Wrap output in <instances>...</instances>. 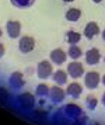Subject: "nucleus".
Returning a JSON list of instances; mask_svg holds the SVG:
<instances>
[{
	"instance_id": "nucleus-9",
	"label": "nucleus",
	"mask_w": 105,
	"mask_h": 125,
	"mask_svg": "<svg viewBox=\"0 0 105 125\" xmlns=\"http://www.w3.org/2000/svg\"><path fill=\"white\" fill-rule=\"evenodd\" d=\"M100 34V27H98V24L94 23V21H91L86 25V28H84V37L87 38V40H93L94 37Z\"/></svg>"
},
{
	"instance_id": "nucleus-26",
	"label": "nucleus",
	"mask_w": 105,
	"mask_h": 125,
	"mask_svg": "<svg viewBox=\"0 0 105 125\" xmlns=\"http://www.w3.org/2000/svg\"><path fill=\"white\" fill-rule=\"evenodd\" d=\"M1 34H3V31H1V28H0V37H1Z\"/></svg>"
},
{
	"instance_id": "nucleus-25",
	"label": "nucleus",
	"mask_w": 105,
	"mask_h": 125,
	"mask_svg": "<svg viewBox=\"0 0 105 125\" xmlns=\"http://www.w3.org/2000/svg\"><path fill=\"white\" fill-rule=\"evenodd\" d=\"M65 3H72V1H74V0H63Z\"/></svg>"
},
{
	"instance_id": "nucleus-16",
	"label": "nucleus",
	"mask_w": 105,
	"mask_h": 125,
	"mask_svg": "<svg viewBox=\"0 0 105 125\" xmlns=\"http://www.w3.org/2000/svg\"><path fill=\"white\" fill-rule=\"evenodd\" d=\"M10 3L17 9H28L35 3V0H10Z\"/></svg>"
},
{
	"instance_id": "nucleus-3",
	"label": "nucleus",
	"mask_w": 105,
	"mask_h": 125,
	"mask_svg": "<svg viewBox=\"0 0 105 125\" xmlns=\"http://www.w3.org/2000/svg\"><path fill=\"white\" fill-rule=\"evenodd\" d=\"M50 101L57 104V103H62L65 101V97H66V91L62 89L60 86H53V87H50L49 89V96Z\"/></svg>"
},
{
	"instance_id": "nucleus-4",
	"label": "nucleus",
	"mask_w": 105,
	"mask_h": 125,
	"mask_svg": "<svg viewBox=\"0 0 105 125\" xmlns=\"http://www.w3.org/2000/svg\"><path fill=\"white\" fill-rule=\"evenodd\" d=\"M67 74H69L72 79H78V77H81L84 74L83 65L80 62H77V61L69 63V65H67Z\"/></svg>"
},
{
	"instance_id": "nucleus-8",
	"label": "nucleus",
	"mask_w": 105,
	"mask_h": 125,
	"mask_svg": "<svg viewBox=\"0 0 105 125\" xmlns=\"http://www.w3.org/2000/svg\"><path fill=\"white\" fill-rule=\"evenodd\" d=\"M66 59H67V53L60 48H56L50 52V61L55 65H63L66 62Z\"/></svg>"
},
{
	"instance_id": "nucleus-19",
	"label": "nucleus",
	"mask_w": 105,
	"mask_h": 125,
	"mask_svg": "<svg viewBox=\"0 0 105 125\" xmlns=\"http://www.w3.org/2000/svg\"><path fill=\"white\" fill-rule=\"evenodd\" d=\"M97 104H98V100H97L95 97L88 96L87 98H86V107L88 108L90 111H93V110H95V108H97Z\"/></svg>"
},
{
	"instance_id": "nucleus-13",
	"label": "nucleus",
	"mask_w": 105,
	"mask_h": 125,
	"mask_svg": "<svg viewBox=\"0 0 105 125\" xmlns=\"http://www.w3.org/2000/svg\"><path fill=\"white\" fill-rule=\"evenodd\" d=\"M52 79H53V82H55L57 86H63L67 83V72H65V70H56V72H53V74H52Z\"/></svg>"
},
{
	"instance_id": "nucleus-1",
	"label": "nucleus",
	"mask_w": 105,
	"mask_h": 125,
	"mask_svg": "<svg viewBox=\"0 0 105 125\" xmlns=\"http://www.w3.org/2000/svg\"><path fill=\"white\" fill-rule=\"evenodd\" d=\"M53 74V68L52 65L49 63V61H42V62L38 63L37 66V76L39 79H48L49 76Z\"/></svg>"
},
{
	"instance_id": "nucleus-23",
	"label": "nucleus",
	"mask_w": 105,
	"mask_h": 125,
	"mask_svg": "<svg viewBox=\"0 0 105 125\" xmlns=\"http://www.w3.org/2000/svg\"><path fill=\"white\" fill-rule=\"evenodd\" d=\"M101 82H102V84L105 86V74H104V76H102V77H101Z\"/></svg>"
},
{
	"instance_id": "nucleus-15",
	"label": "nucleus",
	"mask_w": 105,
	"mask_h": 125,
	"mask_svg": "<svg viewBox=\"0 0 105 125\" xmlns=\"http://www.w3.org/2000/svg\"><path fill=\"white\" fill-rule=\"evenodd\" d=\"M80 40H81V34H78L76 31H69L66 34V41L69 45H76L80 42Z\"/></svg>"
},
{
	"instance_id": "nucleus-22",
	"label": "nucleus",
	"mask_w": 105,
	"mask_h": 125,
	"mask_svg": "<svg viewBox=\"0 0 105 125\" xmlns=\"http://www.w3.org/2000/svg\"><path fill=\"white\" fill-rule=\"evenodd\" d=\"M101 37H102V41L105 42V28H104V31H102V34H101Z\"/></svg>"
},
{
	"instance_id": "nucleus-2",
	"label": "nucleus",
	"mask_w": 105,
	"mask_h": 125,
	"mask_svg": "<svg viewBox=\"0 0 105 125\" xmlns=\"http://www.w3.org/2000/svg\"><path fill=\"white\" fill-rule=\"evenodd\" d=\"M100 82H101V76L98 72H87L86 76H84V86L90 90L97 89Z\"/></svg>"
},
{
	"instance_id": "nucleus-17",
	"label": "nucleus",
	"mask_w": 105,
	"mask_h": 125,
	"mask_svg": "<svg viewBox=\"0 0 105 125\" xmlns=\"http://www.w3.org/2000/svg\"><path fill=\"white\" fill-rule=\"evenodd\" d=\"M67 56L72 58L73 61H77L78 58H81V49L77 45H70L67 51Z\"/></svg>"
},
{
	"instance_id": "nucleus-27",
	"label": "nucleus",
	"mask_w": 105,
	"mask_h": 125,
	"mask_svg": "<svg viewBox=\"0 0 105 125\" xmlns=\"http://www.w3.org/2000/svg\"><path fill=\"white\" fill-rule=\"evenodd\" d=\"M104 63H105V58H104Z\"/></svg>"
},
{
	"instance_id": "nucleus-18",
	"label": "nucleus",
	"mask_w": 105,
	"mask_h": 125,
	"mask_svg": "<svg viewBox=\"0 0 105 125\" xmlns=\"http://www.w3.org/2000/svg\"><path fill=\"white\" fill-rule=\"evenodd\" d=\"M35 94L38 97H48L49 96V87L46 84H38V87H37V91H35Z\"/></svg>"
},
{
	"instance_id": "nucleus-24",
	"label": "nucleus",
	"mask_w": 105,
	"mask_h": 125,
	"mask_svg": "<svg viewBox=\"0 0 105 125\" xmlns=\"http://www.w3.org/2000/svg\"><path fill=\"white\" fill-rule=\"evenodd\" d=\"M93 1H94L95 4H100V3H101V1H102V0H93Z\"/></svg>"
},
{
	"instance_id": "nucleus-7",
	"label": "nucleus",
	"mask_w": 105,
	"mask_h": 125,
	"mask_svg": "<svg viewBox=\"0 0 105 125\" xmlns=\"http://www.w3.org/2000/svg\"><path fill=\"white\" fill-rule=\"evenodd\" d=\"M84 59H86V63L87 65H91L93 66V65H97L101 61V53L97 48H91V49H88V51L86 52Z\"/></svg>"
},
{
	"instance_id": "nucleus-21",
	"label": "nucleus",
	"mask_w": 105,
	"mask_h": 125,
	"mask_svg": "<svg viewBox=\"0 0 105 125\" xmlns=\"http://www.w3.org/2000/svg\"><path fill=\"white\" fill-rule=\"evenodd\" d=\"M101 101H102V105L105 107V93L102 94V100H101Z\"/></svg>"
},
{
	"instance_id": "nucleus-11",
	"label": "nucleus",
	"mask_w": 105,
	"mask_h": 125,
	"mask_svg": "<svg viewBox=\"0 0 105 125\" xmlns=\"http://www.w3.org/2000/svg\"><path fill=\"white\" fill-rule=\"evenodd\" d=\"M81 91H83V87L78 84V83L73 82V83H70V84L67 86L66 94L67 96H70L72 98H78V97L81 96Z\"/></svg>"
},
{
	"instance_id": "nucleus-5",
	"label": "nucleus",
	"mask_w": 105,
	"mask_h": 125,
	"mask_svg": "<svg viewBox=\"0 0 105 125\" xmlns=\"http://www.w3.org/2000/svg\"><path fill=\"white\" fill-rule=\"evenodd\" d=\"M34 48H35V40H34L32 37H22L20 38L18 41V49L22 52V53H29L31 51H34Z\"/></svg>"
},
{
	"instance_id": "nucleus-14",
	"label": "nucleus",
	"mask_w": 105,
	"mask_h": 125,
	"mask_svg": "<svg viewBox=\"0 0 105 125\" xmlns=\"http://www.w3.org/2000/svg\"><path fill=\"white\" fill-rule=\"evenodd\" d=\"M66 20L67 21H72V23H74V21H78V18L81 17V10L80 9H76V7H73V9H69L66 11Z\"/></svg>"
},
{
	"instance_id": "nucleus-12",
	"label": "nucleus",
	"mask_w": 105,
	"mask_h": 125,
	"mask_svg": "<svg viewBox=\"0 0 105 125\" xmlns=\"http://www.w3.org/2000/svg\"><path fill=\"white\" fill-rule=\"evenodd\" d=\"M63 111H65V113H66L70 118H78V117H81V115H83L81 108L77 107L76 104H69V105H66Z\"/></svg>"
},
{
	"instance_id": "nucleus-10",
	"label": "nucleus",
	"mask_w": 105,
	"mask_h": 125,
	"mask_svg": "<svg viewBox=\"0 0 105 125\" xmlns=\"http://www.w3.org/2000/svg\"><path fill=\"white\" fill-rule=\"evenodd\" d=\"M24 84H25V79H24L22 73L16 72L10 76V86L13 89H21V87H24Z\"/></svg>"
},
{
	"instance_id": "nucleus-6",
	"label": "nucleus",
	"mask_w": 105,
	"mask_h": 125,
	"mask_svg": "<svg viewBox=\"0 0 105 125\" xmlns=\"http://www.w3.org/2000/svg\"><path fill=\"white\" fill-rule=\"evenodd\" d=\"M6 31H7V34H9V37H10L11 40H16L21 34V24L18 23V21L10 20L6 24Z\"/></svg>"
},
{
	"instance_id": "nucleus-20",
	"label": "nucleus",
	"mask_w": 105,
	"mask_h": 125,
	"mask_svg": "<svg viewBox=\"0 0 105 125\" xmlns=\"http://www.w3.org/2000/svg\"><path fill=\"white\" fill-rule=\"evenodd\" d=\"M4 45H3V44H0V58L3 56V55H4Z\"/></svg>"
}]
</instances>
